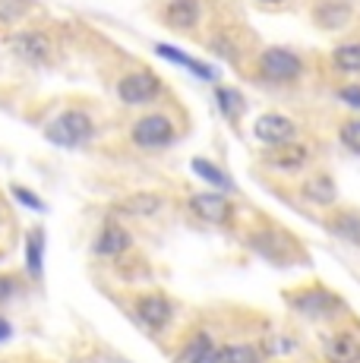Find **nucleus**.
Segmentation results:
<instances>
[{
	"mask_svg": "<svg viewBox=\"0 0 360 363\" xmlns=\"http://www.w3.org/2000/svg\"><path fill=\"white\" fill-rule=\"evenodd\" d=\"M92 117L82 114V111H64L51 127L45 130V136L51 139L54 145H64V149H76L86 139H92Z\"/></svg>",
	"mask_w": 360,
	"mask_h": 363,
	"instance_id": "1",
	"label": "nucleus"
},
{
	"mask_svg": "<svg viewBox=\"0 0 360 363\" xmlns=\"http://www.w3.org/2000/svg\"><path fill=\"white\" fill-rule=\"evenodd\" d=\"M162 95V79L149 69H136V73H127L120 82H117V99L123 104H149Z\"/></svg>",
	"mask_w": 360,
	"mask_h": 363,
	"instance_id": "2",
	"label": "nucleus"
},
{
	"mask_svg": "<svg viewBox=\"0 0 360 363\" xmlns=\"http://www.w3.org/2000/svg\"><path fill=\"white\" fill-rule=\"evenodd\" d=\"M259 69L272 82H294L303 73V60L294 51H285V48H269L259 57Z\"/></svg>",
	"mask_w": 360,
	"mask_h": 363,
	"instance_id": "3",
	"label": "nucleus"
},
{
	"mask_svg": "<svg viewBox=\"0 0 360 363\" xmlns=\"http://www.w3.org/2000/svg\"><path fill=\"white\" fill-rule=\"evenodd\" d=\"M133 143L140 149H164V145L174 139V123L164 114H145L133 123Z\"/></svg>",
	"mask_w": 360,
	"mask_h": 363,
	"instance_id": "4",
	"label": "nucleus"
},
{
	"mask_svg": "<svg viewBox=\"0 0 360 363\" xmlns=\"http://www.w3.org/2000/svg\"><path fill=\"white\" fill-rule=\"evenodd\" d=\"M13 51H16V57H23L26 64L32 67H45L47 60H51V38H47L45 32L32 29V32H19L16 38H13Z\"/></svg>",
	"mask_w": 360,
	"mask_h": 363,
	"instance_id": "5",
	"label": "nucleus"
},
{
	"mask_svg": "<svg viewBox=\"0 0 360 363\" xmlns=\"http://www.w3.org/2000/svg\"><path fill=\"white\" fill-rule=\"evenodd\" d=\"M190 208L196 218L203 221H212V225H227V221L234 218V206L227 202V196H221V193H196V196L190 199Z\"/></svg>",
	"mask_w": 360,
	"mask_h": 363,
	"instance_id": "6",
	"label": "nucleus"
},
{
	"mask_svg": "<svg viewBox=\"0 0 360 363\" xmlns=\"http://www.w3.org/2000/svg\"><path fill=\"white\" fill-rule=\"evenodd\" d=\"M294 306L300 313H307V316H316V319H329V316H335V313H342V300L335 294H329V291H322V288L294 294Z\"/></svg>",
	"mask_w": 360,
	"mask_h": 363,
	"instance_id": "7",
	"label": "nucleus"
},
{
	"mask_svg": "<svg viewBox=\"0 0 360 363\" xmlns=\"http://www.w3.org/2000/svg\"><path fill=\"white\" fill-rule=\"evenodd\" d=\"M256 139H262L266 145H281V143H291L294 139V121L285 114H262L256 121Z\"/></svg>",
	"mask_w": 360,
	"mask_h": 363,
	"instance_id": "8",
	"label": "nucleus"
},
{
	"mask_svg": "<svg viewBox=\"0 0 360 363\" xmlns=\"http://www.w3.org/2000/svg\"><path fill=\"white\" fill-rule=\"evenodd\" d=\"M325 360L329 363H360V338L348 332H338L325 338Z\"/></svg>",
	"mask_w": 360,
	"mask_h": 363,
	"instance_id": "9",
	"label": "nucleus"
},
{
	"mask_svg": "<svg viewBox=\"0 0 360 363\" xmlns=\"http://www.w3.org/2000/svg\"><path fill=\"white\" fill-rule=\"evenodd\" d=\"M164 23L177 32H186L199 23V0H168L164 6Z\"/></svg>",
	"mask_w": 360,
	"mask_h": 363,
	"instance_id": "10",
	"label": "nucleus"
},
{
	"mask_svg": "<svg viewBox=\"0 0 360 363\" xmlns=\"http://www.w3.org/2000/svg\"><path fill=\"white\" fill-rule=\"evenodd\" d=\"M275 152H269V164L279 167V171H300L303 164H307L310 152L303 143H281V145H272Z\"/></svg>",
	"mask_w": 360,
	"mask_h": 363,
	"instance_id": "11",
	"label": "nucleus"
},
{
	"mask_svg": "<svg viewBox=\"0 0 360 363\" xmlns=\"http://www.w3.org/2000/svg\"><path fill=\"white\" fill-rule=\"evenodd\" d=\"M351 4L348 0H325V4H320L313 10V19H316V26L325 32H332V29H342L344 23L351 19Z\"/></svg>",
	"mask_w": 360,
	"mask_h": 363,
	"instance_id": "12",
	"label": "nucleus"
},
{
	"mask_svg": "<svg viewBox=\"0 0 360 363\" xmlns=\"http://www.w3.org/2000/svg\"><path fill=\"white\" fill-rule=\"evenodd\" d=\"M136 313H140V319L149 329H164V325L171 323V303L158 294L142 297L140 303H136Z\"/></svg>",
	"mask_w": 360,
	"mask_h": 363,
	"instance_id": "13",
	"label": "nucleus"
},
{
	"mask_svg": "<svg viewBox=\"0 0 360 363\" xmlns=\"http://www.w3.org/2000/svg\"><path fill=\"white\" fill-rule=\"evenodd\" d=\"M155 54L164 60H171V64H177V67H186L193 76H199V79H215V69L209 64H203V60H196V57H186V54H180L168 45H155Z\"/></svg>",
	"mask_w": 360,
	"mask_h": 363,
	"instance_id": "14",
	"label": "nucleus"
},
{
	"mask_svg": "<svg viewBox=\"0 0 360 363\" xmlns=\"http://www.w3.org/2000/svg\"><path fill=\"white\" fill-rule=\"evenodd\" d=\"M130 247V234L120 225H108L95 240V253L99 256H120Z\"/></svg>",
	"mask_w": 360,
	"mask_h": 363,
	"instance_id": "15",
	"label": "nucleus"
},
{
	"mask_svg": "<svg viewBox=\"0 0 360 363\" xmlns=\"http://www.w3.org/2000/svg\"><path fill=\"white\" fill-rule=\"evenodd\" d=\"M303 196L310 202H316V206H332L338 196L335 180H332L329 174H316V177H310L307 184H303Z\"/></svg>",
	"mask_w": 360,
	"mask_h": 363,
	"instance_id": "16",
	"label": "nucleus"
},
{
	"mask_svg": "<svg viewBox=\"0 0 360 363\" xmlns=\"http://www.w3.org/2000/svg\"><path fill=\"white\" fill-rule=\"evenodd\" d=\"M209 363H259V354L250 345H227V347H212Z\"/></svg>",
	"mask_w": 360,
	"mask_h": 363,
	"instance_id": "17",
	"label": "nucleus"
},
{
	"mask_svg": "<svg viewBox=\"0 0 360 363\" xmlns=\"http://www.w3.org/2000/svg\"><path fill=\"white\" fill-rule=\"evenodd\" d=\"M26 269L32 278H38L45 269V231H38V228L26 237Z\"/></svg>",
	"mask_w": 360,
	"mask_h": 363,
	"instance_id": "18",
	"label": "nucleus"
},
{
	"mask_svg": "<svg viewBox=\"0 0 360 363\" xmlns=\"http://www.w3.org/2000/svg\"><path fill=\"white\" fill-rule=\"evenodd\" d=\"M162 208V196L155 193H140V196H130L117 206V212H130V215H155Z\"/></svg>",
	"mask_w": 360,
	"mask_h": 363,
	"instance_id": "19",
	"label": "nucleus"
},
{
	"mask_svg": "<svg viewBox=\"0 0 360 363\" xmlns=\"http://www.w3.org/2000/svg\"><path fill=\"white\" fill-rule=\"evenodd\" d=\"M332 64L342 73H360V41H351V45H338L335 54H332Z\"/></svg>",
	"mask_w": 360,
	"mask_h": 363,
	"instance_id": "20",
	"label": "nucleus"
},
{
	"mask_svg": "<svg viewBox=\"0 0 360 363\" xmlns=\"http://www.w3.org/2000/svg\"><path fill=\"white\" fill-rule=\"evenodd\" d=\"M35 10L32 0H0V26H16Z\"/></svg>",
	"mask_w": 360,
	"mask_h": 363,
	"instance_id": "21",
	"label": "nucleus"
},
{
	"mask_svg": "<svg viewBox=\"0 0 360 363\" xmlns=\"http://www.w3.org/2000/svg\"><path fill=\"white\" fill-rule=\"evenodd\" d=\"M193 171L199 174L203 180H209V184H215L218 190H231V177H227L225 171H221L218 164H212V162H206V158H193Z\"/></svg>",
	"mask_w": 360,
	"mask_h": 363,
	"instance_id": "22",
	"label": "nucleus"
},
{
	"mask_svg": "<svg viewBox=\"0 0 360 363\" xmlns=\"http://www.w3.org/2000/svg\"><path fill=\"white\" fill-rule=\"evenodd\" d=\"M215 99H218V108H221V114L225 117H234V114L244 111V99H240L237 92H231V89H218Z\"/></svg>",
	"mask_w": 360,
	"mask_h": 363,
	"instance_id": "23",
	"label": "nucleus"
},
{
	"mask_svg": "<svg viewBox=\"0 0 360 363\" xmlns=\"http://www.w3.org/2000/svg\"><path fill=\"white\" fill-rule=\"evenodd\" d=\"M335 231L342 237H348V240H354L360 247V218H357V215H338V218H335Z\"/></svg>",
	"mask_w": 360,
	"mask_h": 363,
	"instance_id": "24",
	"label": "nucleus"
},
{
	"mask_svg": "<svg viewBox=\"0 0 360 363\" xmlns=\"http://www.w3.org/2000/svg\"><path fill=\"white\" fill-rule=\"evenodd\" d=\"M342 143L348 145L351 152H360V121H348L342 127Z\"/></svg>",
	"mask_w": 360,
	"mask_h": 363,
	"instance_id": "25",
	"label": "nucleus"
},
{
	"mask_svg": "<svg viewBox=\"0 0 360 363\" xmlns=\"http://www.w3.org/2000/svg\"><path fill=\"white\" fill-rule=\"evenodd\" d=\"M13 196L23 202V206H29L32 212H45V202H41L32 190H26V186H13Z\"/></svg>",
	"mask_w": 360,
	"mask_h": 363,
	"instance_id": "26",
	"label": "nucleus"
},
{
	"mask_svg": "<svg viewBox=\"0 0 360 363\" xmlns=\"http://www.w3.org/2000/svg\"><path fill=\"white\" fill-rule=\"evenodd\" d=\"M338 101L348 104V108H360V86H344V89H338Z\"/></svg>",
	"mask_w": 360,
	"mask_h": 363,
	"instance_id": "27",
	"label": "nucleus"
},
{
	"mask_svg": "<svg viewBox=\"0 0 360 363\" xmlns=\"http://www.w3.org/2000/svg\"><path fill=\"white\" fill-rule=\"evenodd\" d=\"M13 291H16V284H13L10 278H0V300H6Z\"/></svg>",
	"mask_w": 360,
	"mask_h": 363,
	"instance_id": "28",
	"label": "nucleus"
},
{
	"mask_svg": "<svg viewBox=\"0 0 360 363\" xmlns=\"http://www.w3.org/2000/svg\"><path fill=\"white\" fill-rule=\"evenodd\" d=\"M4 338H10V325H6L4 319H0V341H4Z\"/></svg>",
	"mask_w": 360,
	"mask_h": 363,
	"instance_id": "29",
	"label": "nucleus"
},
{
	"mask_svg": "<svg viewBox=\"0 0 360 363\" xmlns=\"http://www.w3.org/2000/svg\"><path fill=\"white\" fill-rule=\"evenodd\" d=\"M256 4H266V6H279V4H285V0H256Z\"/></svg>",
	"mask_w": 360,
	"mask_h": 363,
	"instance_id": "30",
	"label": "nucleus"
}]
</instances>
